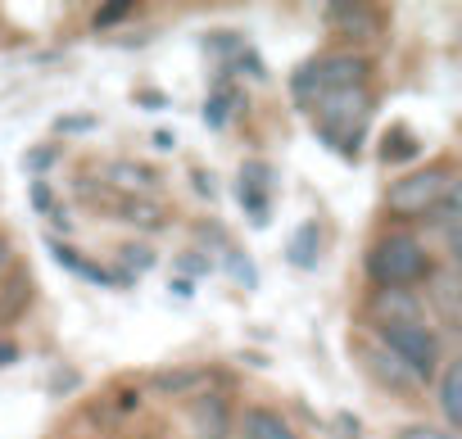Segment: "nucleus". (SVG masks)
<instances>
[{"mask_svg":"<svg viewBox=\"0 0 462 439\" xmlns=\"http://www.w3.org/2000/svg\"><path fill=\"white\" fill-rule=\"evenodd\" d=\"M313 118H318V132L331 150H340L345 159L358 154L363 145V132L372 123V96L367 87H354V91H327V96H313Z\"/></svg>","mask_w":462,"mask_h":439,"instance_id":"nucleus-1","label":"nucleus"},{"mask_svg":"<svg viewBox=\"0 0 462 439\" xmlns=\"http://www.w3.org/2000/svg\"><path fill=\"white\" fill-rule=\"evenodd\" d=\"M430 250L412 236H381L367 254V277L376 281V290H412L430 277Z\"/></svg>","mask_w":462,"mask_h":439,"instance_id":"nucleus-2","label":"nucleus"},{"mask_svg":"<svg viewBox=\"0 0 462 439\" xmlns=\"http://www.w3.org/2000/svg\"><path fill=\"white\" fill-rule=\"evenodd\" d=\"M367 73H372V64H367L363 55L336 50V55L309 59V64L291 78V91H295L300 105H309L313 96H327V91H354V87H367Z\"/></svg>","mask_w":462,"mask_h":439,"instance_id":"nucleus-3","label":"nucleus"},{"mask_svg":"<svg viewBox=\"0 0 462 439\" xmlns=\"http://www.w3.org/2000/svg\"><path fill=\"white\" fill-rule=\"evenodd\" d=\"M385 353H394L417 380H430L439 367V335L426 322H403V326H381Z\"/></svg>","mask_w":462,"mask_h":439,"instance_id":"nucleus-4","label":"nucleus"},{"mask_svg":"<svg viewBox=\"0 0 462 439\" xmlns=\"http://www.w3.org/2000/svg\"><path fill=\"white\" fill-rule=\"evenodd\" d=\"M457 181H453V172L448 168H426V172H408V177H399L390 190H385V204L394 208V213H403V217H421V213H430L448 190H453Z\"/></svg>","mask_w":462,"mask_h":439,"instance_id":"nucleus-5","label":"nucleus"},{"mask_svg":"<svg viewBox=\"0 0 462 439\" xmlns=\"http://www.w3.org/2000/svg\"><path fill=\"white\" fill-rule=\"evenodd\" d=\"M231 403L222 394H199L190 403V434L195 439H231Z\"/></svg>","mask_w":462,"mask_h":439,"instance_id":"nucleus-6","label":"nucleus"},{"mask_svg":"<svg viewBox=\"0 0 462 439\" xmlns=\"http://www.w3.org/2000/svg\"><path fill=\"white\" fill-rule=\"evenodd\" d=\"M426 304L435 308V317H444L448 326L462 322V281L453 268H430L426 277Z\"/></svg>","mask_w":462,"mask_h":439,"instance_id":"nucleus-7","label":"nucleus"},{"mask_svg":"<svg viewBox=\"0 0 462 439\" xmlns=\"http://www.w3.org/2000/svg\"><path fill=\"white\" fill-rule=\"evenodd\" d=\"M367 313L376 317V326H403V322H421V299L417 290H376Z\"/></svg>","mask_w":462,"mask_h":439,"instance_id":"nucleus-8","label":"nucleus"},{"mask_svg":"<svg viewBox=\"0 0 462 439\" xmlns=\"http://www.w3.org/2000/svg\"><path fill=\"white\" fill-rule=\"evenodd\" d=\"M236 195H241V204L254 213V223H268V204H273V172H268L263 163H250V168H241Z\"/></svg>","mask_w":462,"mask_h":439,"instance_id":"nucleus-9","label":"nucleus"},{"mask_svg":"<svg viewBox=\"0 0 462 439\" xmlns=\"http://www.w3.org/2000/svg\"><path fill=\"white\" fill-rule=\"evenodd\" d=\"M241 434H245V439H300V434L291 430V421H286L282 412H273V407H245Z\"/></svg>","mask_w":462,"mask_h":439,"instance_id":"nucleus-10","label":"nucleus"},{"mask_svg":"<svg viewBox=\"0 0 462 439\" xmlns=\"http://www.w3.org/2000/svg\"><path fill=\"white\" fill-rule=\"evenodd\" d=\"M367 367H372V376L381 380V385H390V389H399V394H412V385H421L394 353H385V349H367Z\"/></svg>","mask_w":462,"mask_h":439,"instance_id":"nucleus-11","label":"nucleus"},{"mask_svg":"<svg viewBox=\"0 0 462 439\" xmlns=\"http://www.w3.org/2000/svg\"><path fill=\"white\" fill-rule=\"evenodd\" d=\"M318 254H322V227L318 223H300L291 245H286V263L291 268H318Z\"/></svg>","mask_w":462,"mask_h":439,"instance_id":"nucleus-12","label":"nucleus"},{"mask_svg":"<svg viewBox=\"0 0 462 439\" xmlns=\"http://www.w3.org/2000/svg\"><path fill=\"white\" fill-rule=\"evenodd\" d=\"M199 385H208L204 367H172V371L150 376V389H159V394H186V389H199Z\"/></svg>","mask_w":462,"mask_h":439,"instance_id":"nucleus-13","label":"nucleus"},{"mask_svg":"<svg viewBox=\"0 0 462 439\" xmlns=\"http://www.w3.org/2000/svg\"><path fill=\"white\" fill-rule=\"evenodd\" d=\"M439 407L448 425H462V362H448L439 376Z\"/></svg>","mask_w":462,"mask_h":439,"instance_id":"nucleus-14","label":"nucleus"},{"mask_svg":"<svg viewBox=\"0 0 462 439\" xmlns=\"http://www.w3.org/2000/svg\"><path fill=\"white\" fill-rule=\"evenodd\" d=\"M51 254H55V263H64L69 272H78L82 281H91V286H109V272L105 268H96V263H87L82 254H73L69 245H51Z\"/></svg>","mask_w":462,"mask_h":439,"instance_id":"nucleus-15","label":"nucleus"},{"mask_svg":"<svg viewBox=\"0 0 462 439\" xmlns=\"http://www.w3.org/2000/svg\"><path fill=\"white\" fill-rule=\"evenodd\" d=\"M327 19H331V23H345V32H372L367 23H376V14H372L367 5H331Z\"/></svg>","mask_w":462,"mask_h":439,"instance_id":"nucleus-16","label":"nucleus"},{"mask_svg":"<svg viewBox=\"0 0 462 439\" xmlns=\"http://www.w3.org/2000/svg\"><path fill=\"white\" fill-rule=\"evenodd\" d=\"M417 154V141L403 132V127H394L390 136H385V145H381V159L385 163H403V159H412Z\"/></svg>","mask_w":462,"mask_h":439,"instance_id":"nucleus-17","label":"nucleus"},{"mask_svg":"<svg viewBox=\"0 0 462 439\" xmlns=\"http://www.w3.org/2000/svg\"><path fill=\"white\" fill-rule=\"evenodd\" d=\"M127 19H136V5L132 0H114V5H100L96 10V28H118V23H127Z\"/></svg>","mask_w":462,"mask_h":439,"instance_id":"nucleus-18","label":"nucleus"},{"mask_svg":"<svg viewBox=\"0 0 462 439\" xmlns=\"http://www.w3.org/2000/svg\"><path fill=\"white\" fill-rule=\"evenodd\" d=\"M10 281H14V286L5 290V304H0V322H14V317H19V308L28 304V277L19 272V277H10Z\"/></svg>","mask_w":462,"mask_h":439,"instance_id":"nucleus-19","label":"nucleus"},{"mask_svg":"<svg viewBox=\"0 0 462 439\" xmlns=\"http://www.w3.org/2000/svg\"><path fill=\"white\" fill-rule=\"evenodd\" d=\"M154 204H145V199H127V223H141V227H159L163 223V213H150Z\"/></svg>","mask_w":462,"mask_h":439,"instance_id":"nucleus-20","label":"nucleus"},{"mask_svg":"<svg viewBox=\"0 0 462 439\" xmlns=\"http://www.w3.org/2000/svg\"><path fill=\"white\" fill-rule=\"evenodd\" d=\"M226 268H231V277H236L241 286H254V281H259V272H254V263H250L245 254H231V259H226Z\"/></svg>","mask_w":462,"mask_h":439,"instance_id":"nucleus-21","label":"nucleus"},{"mask_svg":"<svg viewBox=\"0 0 462 439\" xmlns=\"http://www.w3.org/2000/svg\"><path fill=\"white\" fill-rule=\"evenodd\" d=\"M226 105H231V96H213V100L204 105V123H208V127H222V123H226Z\"/></svg>","mask_w":462,"mask_h":439,"instance_id":"nucleus-22","label":"nucleus"},{"mask_svg":"<svg viewBox=\"0 0 462 439\" xmlns=\"http://www.w3.org/2000/svg\"><path fill=\"white\" fill-rule=\"evenodd\" d=\"M394 439H453L448 430H439V425H403Z\"/></svg>","mask_w":462,"mask_h":439,"instance_id":"nucleus-23","label":"nucleus"},{"mask_svg":"<svg viewBox=\"0 0 462 439\" xmlns=\"http://www.w3.org/2000/svg\"><path fill=\"white\" fill-rule=\"evenodd\" d=\"M123 259H127V268H136V272H145V268L154 263V254H150L145 245H127V250H123Z\"/></svg>","mask_w":462,"mask_h":439,"instance_id":"nucleus-24","label":"nucleus"},{"mask_svg":"<svg viewBox=\"0 0 462 439\" xmlns=\"http://www.w3.org/2000/svg\"><path fill=\"white\" fill-rule=\"evenodd\" d=\"M23 163H28L32 172H42V168H51V163H55V150H32Z\"/></svg>","mask_w":462,"mask_h":439,"instance_id":"nucleus-25","label":"nucleus"},{"mask_svg":"<svg viewBox=\"0 0 462 439\" xmlns=\"http://www.w3.org/2000/svg\"><path fill=\"white\" fill-rule=\"evenodd\" d=\"M87 127H91L87 114H82V118H60V123H55V132H87Z\"/></svg>","mask_w":462,"mask_h":439,"instance_id":"nucleus-26","label":"nucleus"},{"mask_svg":"<svg viewBox=\"0 0 462 439\" xmlns=\"http://www.w3.org/2000/svg\"><path fill=\"white\" fill-rule=\"evenodd\" d=\"M32 204H37L42 213H51V186H46V181H37V186H32Z\"/></svg>","mask_w":462,"mask_h":439,"instance_id":"nucleus-27","label":"nucleus"},{"mask_svg":"<svg viewBox=\"0 0 462 439\" xmlns=\"http://www.w3.org/2000/svg\"><path fill=\"white\" fill-rule=\"evenodd\" d=\"M177 263H181L186 272H208V263H204V259H195V254H186V259H177Z\"/></svg>","mask_w":462,"mask_h":439,"instance_id":"nucleus-28","label":"nucleus"},{"mask_svg":"<svg viewBox=\"0 0 462 439\" xmlns=\"http://www.w3.org/2000/svg\"><path fill=\"white\" fill-rule=\"evenodd\" d=\"M10 362H19V349L14 344H0V367H10Z\"/></svg>","mask_w":462,"mask_h":439,"instance_id":"nucleus-29","label":"nucleus"},{"mask_svg":"<svg viewBox=\"0 0 462 439\" xmlns=\"http://www.w3.org/2000/svg\"><path fill=\"white\" fill-rule=\"evenodd\" d=\"M154 145H159V150H172L177 136H172V132H154Z\"/></svg>","mask_w":462,"mask_h":439,"instance_id":"nucleus-30","label":"nucleus"},{"mask_svg":"<svg viewBox=\"0 0 462 439\" xmlns=\"http://www.w3.org/2000/svg\"><path fill=\"white\" fill-rule=\"evenodd\" d=\"M136 439H159V434H136Z\"/></svg>","mask_w":462,"mask_h":439,"instance_id":"nucleus-31","label":"nucleus"}]
</instances>
